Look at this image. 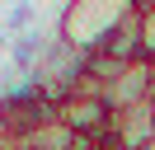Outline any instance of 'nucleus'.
I'll return each mask as SVG.
<instances>
[{"mask_svg": "<svg viewBox=\"0 0 155 150\" xmlns=\"http://www.w3.org/2000/svg\"><path fill=\"white\" fill-rule=\"evenodd\" d=\"M57 122L66 131H75L80 141H104L108 131H113V108L104 103V94L75 89V94H66V99L57 103Z\"/></svg>", "mask_w": 155, "mask_h": 150, "instance_id": "obj_2", "label": "nucleus"}, {"mask_svg": "<svg viewBox=\"0 0 155 150\" xmlns=\"http://www.w3.org/2000/svg\"><path fill=\"white\" fill-rule=\"evenodd\" d=\"M132 9H136V14H146V9H155V0H132Z\"/></svg>", "mask_w": 155, "mask_h": 150, "instance_id": "obj_8", "label": "nucleus"}, {"mask_svg": "<svg viewBox=\"0 0 155 150\" xmlns=\"http://www.w3.org/2000/svg\"><path fill=\"white\" fill-rule=\"evenodd\" d=\"M122 14H132V0H66L57 38L71 42L80 56H85V52H99L104 38L122 24Z\"/></svg>", "mask_w": 155, "mask_h": 150, "instance_id": "obj_1", "label": "nucleus"}, {"mask_svg": "<svg viewBox=\"0 0 155 150\" xmlns=\"http://www.w3.org/2000/svg\"><path fill=\"white\" fill-rule=\"evenodd\" d=\"M104 103L113 112H122V108H136V103H146V99H155V84H150V66L146 61H132V66H122V75H117L113 84H104Z\"/></svg>", "mask_w": 155, "mask_h": 150, "instance_id": "obj_3", "label": "nucleus"}, {"mask_svg": "<svg viewBox=\"0 0 155 150\" xmlns=\"http://www.w3.org/2000/svg\"><path fill=\"white\" fill-rule=\"evenodd\" d=\"M141 150H155V136H150V141H146V145H141Z\"/></svg>", "mask_w": 155, "mask_h": 150, "instance_id": "obj_9", "label": "nucleus"}, {"mask_svg": "<svg viewBox=\"0 0 155 150\" xmlns=\"http://www.w3.org/2000/svg\"><path fill=\"white\" fill-rule=\"evenodd\" d=\"M104 56H113L117 66H132V61H141V14H122V24L113 28V33L104 38V47H99Z\"/></svg>", "mask_w": 155, "mask_h": 150, "instance_id": "obj_5", "label": "nucleus"}, {"mask_svg": "<svg viewBox=\"0 0 155 150\" xmlns=\"http://www.w3.org/2000/svg\"><path fill=\"white\" fill-rule=\"evenodd\" d=\"M75 145H80V136H75V131H66L57 117L42 122V127H33L28 136H24V150H75Z\"/></svg>", "mask_w": 155, "mask_h": 150, "instance_id": "obj_6", "label": "nucleus"}, {"mask_svg": "<svg viewBox=\"0 0 155 150\" xmlns=\"http://www.w3.org/2000/svg\"><path fill=\"white\" fill-rule=\"evenodd\" d=\"M113 145L117 150H141L146 141L155 136V99H146V103H136V108H122V112H113Z\"/></svg>", "mask_w": 155, "mask_h": 150, "instance_id": "obj_4", "label": "nucleus"}, {"mask_svg": "<svg viewBox=\"0 0 155 150\" xmlns=\"http://www.w3.org/2000/svg\"><path fill=\"white\" fill-rule=\"evenodd\" d=\"M141 61H155V9L141 14Z\"/></svg>", "mask_w": 155, "mask_h": 150, "instance_id": "obj_7", "label": "nucleus"}]
</instances>
